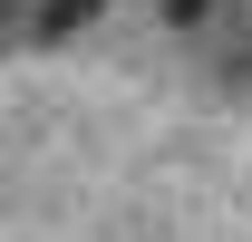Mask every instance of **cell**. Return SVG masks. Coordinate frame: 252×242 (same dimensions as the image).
<instances>
[{"label":"cell","instance_id":"1","mask_svg":"<svg viewBox=\"0 0 252 242\" xmlns=\"http://www.w3.org/2000/svg\"><path fill=\"white\" fill-rule=\"evenodd\" d=\"M97 10H107V0H30V30H39V39H78Z\"/></svg>","mask_w":252,"mask_h":242},{"label":"cell","instance_id":"2","mask_svg":"<svg viewBox=\"0 0 252 242\" xmlns=\"http://www.w3.org/2000/svg\"><path fill=\"white\" fill-rule=\"evenodd\" d=\"M204 10H214V0H165V20H175V30H194Z\"/></svg>","mask_w":252,"mask_h":242},{"label":"cell","instance_id":"3","mask_svg":"<svg viewBox=\"0 0 252 242\" xmlns=\"http://www.w3.org/2000/svg\"><path fill=\"white\" fill-rule=\"evenodd\" d=\"M10 20H30V0H0V30H10Z\"/></svg>","mask_w":252,"mask_h":242}]
</instances>
